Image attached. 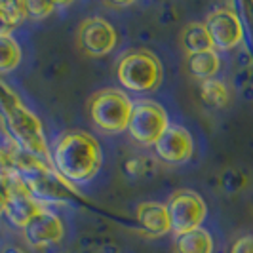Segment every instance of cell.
<instances>
[{"label": "cell", "instance_id": "cell-9", "mask_svg": "<svg viewBox=\"0 0 253 253\" xmlns=\"http://www.w3.org/2000/svg\"><path fill=\"white\" fill-rule=\"evenodd\" d=\"M206 29L211 37L213 48L228 51L236 46H240L244 40V25L236 10L232 8H219L211 12L206 19Z\"/></svg>", "mask_w": 253, "mask_h": 253}, {"label": "cell", "instance_id": "cell-17", "mask_svg": "<svg viewBox=\"0 0 253 253\" xmlns=\"http://www.w3.org/2000/svg\"><path fill=\"white\" fill-rule=\"evenodd\" d=\"M27 19L25 2L21 0H2L0 2V37H12Z\"/></svg>", "mask_w": 253, "mask_h": 253}, {"label": "cell", "instance_id": "cell-13", "mask_svg": "<svg viewBox=\"0 0 253 253\" xmlns=\"http://www.w3.org/2000/svg\"><path fill=\"white\" fill-rule=\"evenodd\" d=\"M137 223L149 236H164L171 232L168 208L160 202H143L137 206Z\"/></svg>", "mask_w": 253, "mask_h": 253}, {"label": "cell", "instance_id": "cell-21", "mask_svg": "<svg viewBox=\"0 0 253 253\" xmlns=\"http://www.w3.org/2000/svg\"><path fill=\"white\" fill-rule=\"evenodd\" d=\"M152 162L145 156H135V158H129L126 164H124V171H126L129 177H143L149 169H151Z\"/></svg>", "mask_w": 253, "mask_h": 253}, {"label": "cell", "instance_id": "cell-22", "mask_svg": "<svg viewBox=\"0 0 253 253\" xmlns=\"http://www.w3.org/2000/svg\"><path fill=\"white\" fill-rule=\"evenodd\" d=\"M240 12L238 13L242 19V25H244V33L248 31L250 33V40L253 44V2H242L240 6Z\"/></svg>", "mask_w": 253, "mask_h": 253}, {"label": "cell", "instance_id": "cell-2", "mask_svg": "<svg viewBox=\"0 0 253 253\" xmlns=\"http://www.w3.org/2000/svg\"><path fill=\"white\" fill-rule=\"evenodd\" d=\"M51 166L71 185H82L99 173L103 151L93 135L73 129L55 141V147L51 149Z\"/></svg>", "mask_w": 253, "mask_h": 253}, {"label": "cell", "instance_id": "cell-23", "mask_svg": "<svg viewBox=\"0 0 253 253\" xmlns=\"http://www.w3.org/2000/svg\"><path fill=\"white\" fill-rule=\"evenodd\" d=\"M12 187H13L12 177H0V215H4L6 204H8L10 194H12Z\"/></svg>", "mask_w": 253, "mask_h": 253}, {"label": "cell", "instance_id": "cell-8", "mask_svg": "<svg viewBox=\"0 0 253 253\" xmlns=\"http://www.w3.org/2000/svg\"><path fill=\"white\" fill-rule=\"evenodd\" d=\"M116 42H118V35L114 27L107 19L97 15L84 19L76 31V44L84 53H88L91 57H101L111 53L116 48Z\"/></svg>", "mask_w": 253, "mask_h": 253}, {"label": "cell", "instance_id": "cell-10", "mask_svg": "<svg viewBox=\"0 0 253 253\" xmlns=\"http://www.w3.org/2000/svg\"><path fill=\"white\" fill-rule=\"evenodd\" d=\"M152 149L166 164H185L194 154V139L187 127L169 124V127L162 133V137L152 145Z\"/></svg>", "mask_w": 253, "mask_h": 253}, {"label": "cell", "instance_id": "cell-18", "mask_svg": "<svg viewBox=\"0 0 253 253\" xmlns=\"http://www.w3.org/2000/svg\"><path fill=\"white\" fill-rule=\"evenodd\" d=\"M200 97L211 109H223L230 101V93H228L225 82H221L217 78L200 80Z\"/></svg>", "mask_w": 253, "mask_h": 253}, {"label": "cell", "instance_id": "cell-20", "mask_svg": "<svg viewBox=\"0 0 253 253\" xmlns=\"http://www.w3.org/2000/svg\"><path fill=\"white\" fill-rule=\"evenodd\" d=\"M57 8L55 2H38V0H29L25 2V12L29 19H44L53 13Z\"/></svg>", "mask_w": 253, "mask_h": 253}, {"label": "cell", "instance_id": "cell-19", "mask_svg": "<svg viewBox=\"0 0 253 253\" xmlns=\"http://www.w3.org/2000/svg\"><path fill=\"white\" fill-rule=\"evenodd\" d=\"M23 51L13 37H0V75L15 71L21 63Z\"/></svg>", "mask_w": 253, "mask_h": 253}, {"label": "cell", "instance_id": "cell-11", "mask_svg": "<svg viewBox=\"0 0 253 253\" xmlns=\"http://www.w3.org/2000/svg\"><path fill=\"white\" fill-rule=\"evenodd\" d=\"M23 236L33 248H50L59 244L65 236V225L61 217L42 208L23 228Z\"/></svg>", "mask_w": 253, "mask_h": 253}, {"label": "cell", "instance_id": "cell-1", "mask_svg": "<svg viewBox=\"0 0 253 253\" xmlns=\"http://www.w3.org/2000/svg\"><path fill=\"white\" fill-rule=\"evenodd\" d=\"M0 120L19 151L51 166V151L42 122L6 82L0 80Z\"/></svg>", "mask_w": 253, "mask_h": 253}, {"label": "cell", "instance_id": "cell-5", "mask_svg": "<svg viewBox=\"0 0 253 253\" xmlns=\"http://www.w3.org/2000/svg\"><path fill=\"white\" fill-rule=\"evenodd\" d=\"M133 103L124 91L105 88L95 91L88 101V114L93 126L101 133L116 135L127 131Z\"/></svg>", "mask_w": 253, "mask_h": 253}, {"label": "cell", "instance_id": "cell-12", "mask_svg": "<svg viewBox=\"0 0 253 253\" xmlns=\"http://www.w3.org/2000/svg\"><path fill=\"white\" fill-rule=\"evenodd\" d=\"M44 206L40 204L29 194L25 190V187L13 179V187L12 194H10V200L6 204V210H4V217L8 219V223L13 225L15 228H25V225L37 215L38 211L42 210Z\"/></svg>", "mask_w": 253, "mask_h": 253}, {"label": "cell", "instance_id": "cell-3", "mask_svg": "<svg viewBox=\"0 0 253 253\" xmlns=\"http://www.w3.org/2000/svg\"><path fill=\"white\" fill-rule=\"evenodd\" d=\"M13 179L19 181L40 206L65 204L80 196L75 185L61 177L53 166L19 151L17 147L13 149Z\"/></svg>", "mask_w": 253, "mask_h": 253}, {"label": "cell", "instance_id": "cell-24", "mask_svg": "<svg viewBox=\"0 0 253 253\" xmlns=\"http://www.w3.org/2000/svg\"><path fill=\"white\" fill-rule=\"evenodd\" d=\"M230 253H253V234L242 236L232 244Z\"/></svg>", "mask_w": 253, "mask_h": 253}, {"label": "cell", "instance_id": "cell-16", "mask_svg": "<svg viewBox=\"0 0 253 253\" xmlns=\"http://www.w3.org/2000/svg\"><path fill=\"white\" fill-rule=\"evenodd\" d=\"M181 44H183V48L187 51V55L215 50L213 42H211V37H210V33H208V29H206L204 23H189V25L185 27L183 35H181Z\"/></svg>", "mask_w": 253, "mask_h": 253}, {"label": "cell", "instance_id": "cell-14", "mask_svg": "<svg viewBox=\"0 0 253 253\" xmlns=\"http://www.w3.org/2000/svg\"><path fill=\"white\" fill-rule=\"evenodd\" d=\"M175 253H213V238L206 228L175 236Z\"/></svg>", "mask_w": 253, "mask_h": 253}, {"label": "cell", "instance_id": "cell-15", "mask_svg": "<svg viewBox=\"0 0 253 253\" xmlns=\"http://www.w3.org/2000/svg\"><path fill=\"white\" fill-rule=\"evenodd\" d=\"M187 67L192 76L200 80H210L221 71V59L217 50L192 53V55H187Z\"/></svg>", "mask_w": 253, "mask_h": 253}, {"label": "cell", "instance_id": "cell-4", "mask_svg": "<svg viewBox=\"0 0 253 253\" xmlns=\"http://www.w3.org/2000/svg\"><path fill=\"white\" fill-rule=\"evenodd\" d=\"M116 76L122 88H126L127 91L152 93L162 86L164 67L152 51L133 50L120 57Z\"/></svg>", "mask_w": 253, "mask_h": 253}, {"label": "cell", "instance_id": "cell-25", "mask_svg": "<svg viewBox=\"0 0 253 253\" xmlns=\"http://www.w3.org/2000/svg\"><path fill=\"white\" fill-rule=\"evenodd\" d=\"M4 253H25V252H23L21 248H15V246H12V248H8Z\"/></svg>", "mask_w": 253, "mask_h": 253}, {"label": "cell", "instance_id": "cell-6", "mask_svg": "<svg viewBox=\"0 0 253 253\" xmlns=\"http://www.w3.org/2000/svg\"><path fill=\"white\" fill-rule=\"evenodd\" d=\"M169 127V118L162 105L151 99L133 101L127 131L131 139L143 147H152Z\"/></svg>", "mask_w": 253, "mask_h": 253}, {"label": "cell", "instance_id": "cell-7", "mask_svg": "<svg viewBox=\"0 0 253 253\" xmlns=\"http://www.w3.org/2000/svg\"><path fill=\"white\" fill-rule=\"evenodd\" d=\"M166 208H168L169 221H171V232H175V236L202 228L206 215H208L204 198L190 189H181L173 192L169 202L166 204Z\"/></svg>", "mask_w": 253, "mask_h": 253}]
</instances>
